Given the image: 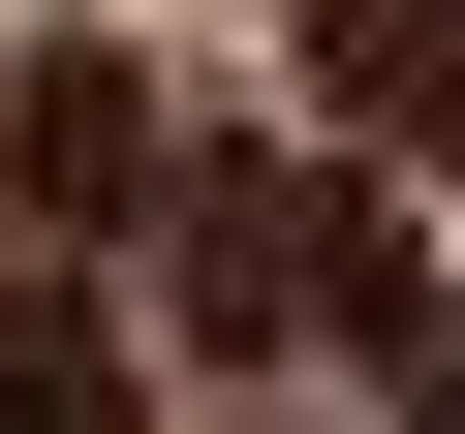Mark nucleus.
<instances>
[{
	"label": "nucleus",
	"mask_w": 465,
	"mask_h": 434,
	"mask_svg": "<svg viewBox=\"0 0 465 434\" xmlns=\"http://www.w3.org/2000/svg\"><path fill=\"white\" fill-rule=\"evenodd\" d=\"M155 280H186L217 372H434V341H465L434 249H403V186H311V155H186Z\"/></svg>",
	"instance_id": "1"
},
{
	"label": "nucleus",
	"mask_w": 465,
	"mask_h": 434,
	"mask_svg": "<svg viewBox=\"0 0 465 434\" xmlns=\"http://www.w3.org/2000/svg\"><path fill=\"white\" fill-rule=\"evenodd\" d=\"M124 217H186V94L124 32H32L0 63V249H124Z\"/></svg>",
	"instance_id": "2"
},
{
	"label": "nucleus",
	"mask_w": 465,
	"mask_h": 434,
	"mask_svg": "<svg viewBox=\"0 0 465 434\" xmlns=\"http://www.w3.org/2000/svg\"><path fill=\"white\" fill-rule=\"evenodd\" d=\"M0 434H155V341H124L63 249H0Z\"/></svg>",
	"instance_id": "3"
},
{
	"label": "nucleus",
	"mask_w": 465,
	"mask_h": 434,
	"mask_svg": "<svg viewBox=\"0 0 465 434\" xmlns=\"http://www.w3.org/2000/svg\"><path fill=\"white\" fill-rule=\"evenodd\" d=\"M311 94L372 155H465V0H311Z\"/></svg>",
	"instance_id": "4"
},
{
	"label": "nucleus",
	"mask_w": 465,
	"mask_h": 434,
	"mask_svg": "<svg viewBox=\"0 0 465 434\" xmlns=\"http://www.w3.org/2000/svg\"><path fill=\"white\" fill-rule=\"evenodd\" d=\"M403 434H465V341H434V372H403Z\"/></svg>",
	"instance_id": "5"
}]
</instances>
